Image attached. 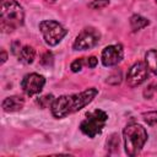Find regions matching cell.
Returning <instances> with one entry per match:
<instances>
[{
  "instance_id": "6da1fadb",
  "label": "cell",
  "mask_w": 157,
  "mask_h": 157,
  "mask_svg": "<svg viewBox=\"0 0 157 157\" xmlns=\"http://www.w3.org/2000/svg\"><path fill=\"white\" fill-rule=\"evenodd\" d=\"M98 94V90L94 87L87 88L80 93L72 94H63L54 99L52 104V114L56 119L65 118L72 113H76L88 105L94 97Z\"/></svg>"
},
{
  "instance_id": "7a4b0ae2",
  "label": "cell",
  "mask_w": 157,
  "mask_h": 157,
  "mask_svg": "<svg viewBox=\"0 0 157 157\" xmlns=\"http://www.w3.org/2000/svg\"><path fill=\"white\" fill-rule=\"evenodd\" d=\"M25 12L16 0H2L0 11V26L4 32H13L23 25Z\"/></svg>"
},
{
  "instance_id": "3957f363",
  "label": "cell",
  "mask_w": 157,
  "mask_h": 157,
  "mask_svg": "<svg viewBox=\"0 0 157 157\" xmlns=\"http://www.w3.org/2000/svg\"><path fill=\"white\" fill-rule=\"evenodd\" d=\"M123 137H124V146L126 155L136 156L145 146L148 135L142 125L137 123H130L124 128Z\"/></svg>"
},
{
  "instance_id": "277c9868",
  "label": "cell",
  "mask_w": 157,
  "mask_h": 157,
  "mask_svg": "<svg viewBox=\"0 0 157 157\" xmlns=\"http://www.w3.org/2000/svg\"><path fill=\"white\" fill-rule=\"evenodd\" d=\"M86 117L87 118L80 124V129L86 136L93 139L102 132L105 121L108 120V114L102 109H96L87 113Z\"/></svg>"
},
{
  "instance_id": "5b68a950",
  "label": "cell",
  "mask_w": 157,
  "mask_h": 157,
  "mask_svg": "<svg viewBox=\"0 0 157 157\" xmlns=\"http://www.w3.org/2000/svg\"><path fill=\"white\" fill-rule=\"evenodd\" d=\"M39 31L43 36L44 42L49 47L58 45L63 38L67 34V29L54 20H44L39 23Z\"/></svg>"
},
{
  "instance_id": "8992f818",
  "label": "cell",
  "mask_w": 157,
  "mask_h": 157,
  "mask_svg": "<svg viewBox=\"0 0 157 157\" xmlns=\"http://www.w3.org/2000/svg\"><path fill=\"white\" fill-rule=\"evenodd\" d=\"M99 39H101V33L96 28L86 27L77 34L72 44V48L74 50H87L96 47L99 43Z\"/></svg>"
},
{
  "instance_id": "52a82bcc",
  "label": "cell",
  "mask_w": 157,
  "mask_h": 157,
  "mask_svg": "<svg viewBox=\"0 0 157 157\" xmlns=\"http://www.w3.org/2000/svg\"><path fill=\"white\" fill-rule=\"evenodd\" d=\"M45 85V78L43 75H39L37 72H31L23 76L21 81V88L27 96H34L38 94Z\"/></svg>"
},
{
  "instance_id": "ba28073f",
  "label": "cell",
  "mask_w": 157,
  "mask_h": 157,
  "mask_svg": "<svg viewBox=\"0 0 157 157\" xmlns=\"http://www.w3.org/2000/svg\"><path fill=\"white\" fill-rule=\"evenodd\" d=\"M148 76V66L146 63L137 61L135 63L126 74V83L130 87H137L146 81Z\"/></svg>"
},
{
  "instance_id": "9c48e42d",
  "label": "cell",
  "mask_w": 157,
  "mask_h": 157,
  "mask_svg": "<svg viewBox=\"0 0 157 157\" xmlns=\"http://www.w3.org/2000/svg\"><path fill=\"white\" fill-rule=\"evenodd\" d=\"M124 58V50L120 44H112L102 50V64L107 67L119 64Z\"/></svg>"
},
{
  "instance_id": "30bf717a",
  "label": "cell",
  "mask_w": 157,
  "mask_h": 157,
  "mask_svg": "<svg viewBox=\"0 0 157 157\" xmlns=\"http://www.w3.org/2000/svg\"><path fill=\"white\" fill-rule=\"evenodd\" d=\"M12 53L17 56L18 61L22 64H32L36 56V50L31 45H21L20 42H15L12 44Z\"/></svg>"
},
{
  "instance_id": "8fae6325",
  "label": "cell",
  "mask_w": 157,
  "mask_h": 157,
  "mask_svg": "<svg viewBox=\"0 0 157 157\" xmlns=\"http://www.w3.org/2000/svg\"><path fill=\"white\" fill-rule=\"evenodd\" d=\"M2 109L4 112L7 113H13V112H18L23 108L25 105V99L20 96H11V97H6L2 101Z\"/></svg>"
},
{
  "instance_id": "7c38bea8",
  "label": "cell",
  "mask_w": 157,
  "mask_h": 157,
  "mask_svg": "<svg viewBox=\"0 0 157 157\" xmlns=\"http://www.w3.org/2000/svg\"><path fill=\"white\" fill-rule=\"evenodd\" d=\"M148 25H150V21L147 18L142 17L141 15H132L130 17V26H131L132 32H137Z\"/></svg>"
},
{
  "instance_id": "4fadbf2b",
  "label": "cell",
  "mask_w": 157,
  "mask_h": 157,
  "mask_svg": "<svg viewBox=\"0 0 157 157\" xmlns=\"http://www.w3.org/2000/svg\"><path fill=\"white\" fill-rule=\"evenodd\" d=\"M145 63L148 66V70H151L157 76V50L150 49L145 54Z\"/></svg>"
},
{
  "instance_id": "5bb4252c",
  "label": "cell",
  "mask_w": 157,
  "mask_h": 157,
  "mask_svg": "<svg viewBox=\"0 0 157 157\" xmlns=\"http://www.w3.org/2000/svg\"><path fill=\"white\" fill-rule=\"evenodd\" d=\"M54 102V97L53 94H45V96H42L37 99V103L39 104L40 108H48V107H52Z\"/></svg>"
},
{
  "instance_id": "9a60e30c",
  "label": "cell",
  "mask_w": 157,
  "mask_h": 157,
  "mask_svg": "<svg viewBox=\"0 0 157 157\" xmlns=\"http://www.w3.org/2000/svg\"><path fill=\"white\" fill-rule=\"evenodd\" d=\"M142 117L148 125H157V112H147L144 113Z\"/></svg>"
},
{
  "instance_id": "2e32d148",
  "label": "cell",
  "mask_w": 157,
  "mask_h": 157,
  "mask_svg": "<svg viewBox=\"0 0 157 157\" xmlns=\"http://www.w3.org/2000/svg\"><path fill=\"white\" fill-rule=\"evenodd\" d=\"M108 5H109V0H93L92 2L88 4V7L98 10V9H103V7L108 6Z\"/></svg>"
},
{
  "instance_id": "e0dca14e",
  "label": "cell",
  "mask_w": 157,
  "mask_h": 157,
  "mask_svg": "<svg viewBox=\"0 0 157 157\" xmlns=\"http://www.w3.org/2000/svg\"><path fill=\"white\" fill-rule=\"evenodd\" d=\"M83 63H85L83 58H80V59L74 60V61L71 63V65H70L71 71H72V72H78V71H81V69H82V66H83Z\"/></svg>"
},
{
  "instance_id": "ac0fdd59",
  "label": "cell",
  "mask_w": 157,
  "mask_h": 157,
  "mask_svg": "<svg viewBox=\"0 0 157 157\" xmlns=\"http://www.w3.org/2000/svg\"><path fill=\"white\" fill-rule=\"evenodd\" d=\"M40 64L42 65H44V66H49V65H52L53 64V54L52 53H45L43 56H42V59H40Z\"/></svg>"
},
{
  "instance_id": "d6986e66",
  "label": "cell",
  "mask_w": 157,
  "mask_h": 157,
  "mask_svg": "<svg viewBox=\"0 0 157 157\" xmlns=\"http://www.w3.org/2000/svg\"><path fill=\"white\" fill-rule=\"evenodd\" d=\"M86 64H87V66H88V67L93 69V67H96V65L98 64V59H97L96 56H90V58H87Z\"/></svg>"
},
{
  "instance_id": "ffe728a7",
  "label": "cell",
  "mask_w": 157,
  "mask_h": 157,
  "mask_svg": "<svg viewBox=\"0 0 157 157\" xmlns=\"http://www.w3.org/2000/svg\"><path fill=\"white\" fill-rule=\"evenodd\" d=\"M7 59V54L5 53V50H1V64H4Z\"/></svg>"
},
{
  "instance_id": "44dd1931",
  "label": "cell",
  "mask_w": 157,
  "mask_h": 157,
  "mask_svg": "<svg viewBox=\"0 0 157 157\" xmlns=\"http://www.w3.org/2000/svg\"><path fill=\"white\" fill-rule=\"evenodd\" d=\"M48 1H56V0H48Z\"/></svg>"
},
{
  "instance_id": "7402d4cb",
  "label": "cell",
  "mask_w": 157,
  "mask_h": 157,
  "mask_svg": "<svg viewBox=\"0 0 157 157\" xmlns=\"http://www.w3.org/2000/svg\"><path fill=\"white\" fill-rule=\"evenodd\" d=\"M156 91H157V85H156Z\"/></svg>"
},
{
  "instance_id": "603a6c76",
  "label": "cell",
  "mask_w": 157,
  "mask_h": 157,
  "mask_svg": "<svg viewBox=\"0 0 157 157\" xmlns=\"http://www.w3.org/2000/svg\"><path fill=\"white\" fill-rule=\"evenodd\" d=\"M156 1H157V0H156Z\"/></svg>"
}]
</instances>
